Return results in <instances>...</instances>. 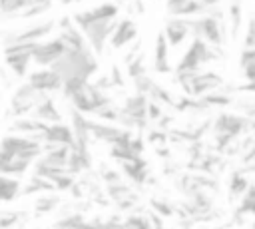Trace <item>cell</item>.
Segmentation results:
<instances>
[{
    "label": "cell",
    "instance_id": "11",
    "mask_svg": "<svg viewBox=\"0 0 255 229\" xmlns=\"http://www.w3.org/2000/svg\"><path fill=\"white\" fill-rule=\"evenodd\" d=\"M28 82L38 90V92H56L64 88V80L60 78V74L56 70H52L50 66L38 72H32L28 76Z\"/></svg>",
    "mask_w": 255,
    "mask_h": 229
},
{
    "label": "cell",
    "instance_id": "19",
    "mask_svg": "<svg viewBox=\"0 0 255 229\" xmlns=\"http://www.w3.org/2000/svg\"><path fill=\"white\" fill-rule=\"evenodd\" d=\"M32 4H34L32 0H0V8L6 18H10L12 14H18V12H24Z\"/></svg>",
    "mask_w": 255,
    "mask_h": 229
},
{
    "label": "cell",
    "instance_id": "25",
    "mask_svg": "<svg viewBox=\"0 0 255 229\" xmlns=\"http://www.w3.org/2000/svg\"><path fill=\"white\" fill-rule=\"evenodd\" d=\"M247 189H249L247 179L243 175H239V173H233V177H231V195H239V193H243Z\"/></svg>",
    "mask_w": 255,
    "mask_h": 229
},
{
    "label": "cell",
    "instance_id": "21",
    "mask_svg": "<svg viewBox=\"0 0 255 229\" xmlns=\"http://www.w3.org/2000/svg\"><path fill=\"white\" fill-rule=\"evenodd\" d=\"M229 18H231V36L237 38V30H239V24H241V0H231Z\"/></svg>",
    "mask_w": 255,
    "mask_h": 229
},
{
    "label": "cell",
    "instance_id": "18",
    "mask_svg": "<svg viewBox=\"0 0 255 229\" xmlns=\"http://www.w3.org/2000/svg\"><path fill=\"white\" fill-rule=\"evenodd\" d=\"M18 189H20L18 179H12V177H8V173H4V175H2V189H0L2 201H4V203L12 201V199L18 195Z\"/></svg>",
    "mask_w": 255,
    "mask_h": 229
},
{
    "label": "cell",
    "instance_id": "15",
    "mask_svg": "<svg viewBox=\"0 0 255 229\" xmlns=\"http://www.w3.org/2000/svg\"><path fill=\"white\" fill-rule=\"evenodd\" d=\"M245 123H247V121H245L243 117L223 114V115L217 117V121H215V129H217L219 135H223V139H231V137H235L237 133L243 131Z\"/></svg>",
    "mask_w": 255,
    "mask_h": 229
},
{
    "label": "cell",
    "instance_id": "35",
    "mask_svg": "<svg viewBox=\"0 0 255 229\" xmlns=\"http://www.w3.org/2000/svg\"><path fill=\"white\" fill-rule=\"evenodd\" d=\"M32 2H38V0H32Z\"/></svg>",
    "mask_w": 255,
    "mask_h": 229
},
{
    "label": "cell",
    "instance_id": "31",
    "mask_svg": "<svg viewBox=\"0 0 255 229\" xmlns=\"http://www.w3.org/2000/svg\"><path fill=\"white\" fill-rule=\"evenodd\" d=\"M187 0H165V8H167V14L169 16H175L177 14V10L185 4Z\"/></svg>",
    "mask_w": 255,
    "mask_h": 229
},
{
    "label": "cell",
    "instance_id": "7",
    "mask_svg": "<svg viewBox=\"0 0 255 229\" xmlns=\"http://www.w3.org/2000/svg\"><path fill=\"white\" fill-rule=\"evenodd\" d=\"M187 24H189L193 36H199L205 42H209L211 46L221 48V44L225 40V30H223L219 18H215L211 14H201V16L187 18Z\"/></svg>",
    "mask_w": 255,
    "mask_h": 229
},
{
    "label": "cell",
    "instance_id": "26",
    "mask_svg": "<svg viewBox=\"0 0 255 229\" xmlns=\"http://www.w3.org/2000/svg\"><path fill=\"white\" fill-rule=\"evenodd\" d=\"M124 225H126V229H149V221L139 215H129L124 221Z\"/></svg>",
    "mask_w": 255,
    "mask_h": 229
},
{
    "label": "cell",
    "instance_id": "3",
    "mask_svg": "<svg viewBox=\"0 0 255 229\" xmlns=\"http://www.w3.org/2000/svg\"><path fill=\"white\" fill-rule=\"evenodd\" d=\"M221 56L219 48L211 46L209 42H205L203 38L199 36H193L187 52L181 56V60L177 62L175 66V74H181V72H195L199 70L203 64H209L213 60H217Z\"/></svg>",
    "mask_w": 255,
    "mask_h": 229
},
{
    "label": "cell",
    "instance_id": "24",
    "mask_svg": "<svg viewBox=\"0 0 255 229\" xmlns=\"http://www.w3.org/2000/svg\"><path fill=\"white\" fill-rule=\"evenodd\" d=\"M128 74H129V78H131V80H133V78H137V76H141V74H145L143 54H139L137 58H133V60L128 64Z\"/></svg>",
    "mask_w": 255,
    "mask_h": 229
},
{
    "label": "cell",
    "instance_id": "27",
    "mask_svg": "<svg viewBox=\"0 0 255 229\" xmlns=\"http://www.w3.org/2000/svg\"><path fill=\"white\" fill-rule=\"evenodd\" d=\"M243 48H255V14H253V16L249 18V22H247V32H245Z\"/></svg>",
    "mask_w": 255,
    "mask_h": 229
},
{
    "label": "cell",
    "instance_id": "29",
    "mask_svg": "<svg viewBox=\"0 0 255 229\" xmlns=\"http://www.w3.org/2000/svg\"><path fill=\"white\" fill-rule=\"evenodd\" d=\"M147 117L149 119H157V117H161V104L159 102H149L147 104Z\"/></svg>",
    "mask_w": 255,
    "mask_h": 229
},
{
    "label": "cell",
    "instance_id": "1",
    "mask_svg": "<svg viewBox=\"0 0 255 229\" xmlns=\"http://www.w3.org/2000/svg\"><path fill=\"white\" fill-rule=\"evenodd\" d=\"M118 14H120V4H116V2H104V4L94 6L90 10L72 14L74 22L84 32L88 44L92 46V50L98 56L104 54V48L110 42L116 26L120 22Z\"/></svg>",
    "mask_w": 255,
    "mask_h": 229
},
{
    "label": "cell",
    "instance_id": "16",
    "mask_svg": "<svg viewBox=\"0 0 255 229\" xmlns=\"http://www.w3.org/2000/svg\"><path fill=\"white\" fill-rule=\"evenodd\" d=\"M34 115L38 119L46 121V123H58V121H62V114L58 112L56 104L48 96H44V100L34 108Z\"/></svg>",
    "mask_w": 255,
    "mask_h": 229
},
{
    "label": "cell",
    "instance_id": "12",
    "mask_svg": "<svg viewBox=\"0 0 255 229\" xmlns=\"http://www.w3.org/2000/svg\"><path fill=\"white\" fill-rule=\"evenodd\" d=\"M163 34L169 42V46H179L189 34H191V28L187 24V18H181V16H171L167 22H165V28H163Z\"/></svg>",
    "mask_w": 255,
    "mask_h": 229
},
{
    "label": "cell",
    "instance_id": "10",
    "mask_svg": "<svg viewBox=\"0 0 255 229\" xmlns=\"http://www.w3.org/2000/svg\"><path fill=\"white\" fill-rule=\"evenodd\" d=\"M66 44L64 40L58 36L54 40H46V42H40L36 52H34V64L38 66H52L64 52H66Z\"/></svg>",
    "mask_w": 255,
    "mask_h": 229
},
{
    "label": "cell",
    "instance_id": "30",
    "mask_svg": "<svg viewBox=\"0 0 255 229\" xmlns=\"http://www.w3.org/2000/svg\"><path fill=\"white\" fill-rule=\"evenodd\" d=\"M110 78H112V84L114 86H118V88H124V76H122V72H120V66H112V74H110Z\"/></svg>",
    "mask_w": 255,
    "mask_h": 229
},
{
    "label": "cell",
    "instance_id": "36",
    "mask_svg": "<svg viewBox=\"0 0 255 229\" xmlns=\"http://www.w3.org/2000/svg\"><path fill=\"white\" fill-rule=\"evenodd\" d=\"M215 229H219V227H215Z\"/></svg>",
    "mask_w": 255,
    "mask_h": 229
},
{
    "label": "cell",
    "instance_id": "34",
    "mask_svg": "<svg viewBox=\"0 0 255 229\" xmlns=\"http://www.w3.org/2000/svg\"><path fill=\"white\" fill-rule=\"evenodd\" d=\"M62 4H74V2H80V0H60Z\"/></svg>",
    "mask_w": 255,
    "mask_h": 229
},
{
    "label": "cell",
    "instance_id": "13",
    "mask_svg": "<svg viewBox=\"0 0 255 229\" xmlns=\"http://www.w3.org/2000/svg\"><path fill=\"white\" fill-rule=\"evenodd\" d=\"M137 38V26L131 18H122L110 38V46L112 48H122V46H128L129 42H133Z\"/></svg>",
    "mask_w": 255,
    "mask_h": 229
},
{
    "label": "cell",
    "instance_id": "32",
    "mask_svg": "<svg viewBox=\"0 0 255 229\" xmlns=\"http://www.w3.org/2000/svg\"><path fill=\"white\" fill-rule=\"evenodd\" d=\"M153 207H155V211H159V213H163V215H171L173 211L169 209V207H165V203H161V201H153Z\"/></svg>",
    "mask_w": 255,
    "mask_h": 229
},
{
    "label": "cell",
    "instance_id": "23",
    "mask_svg": "<svg viewBox=\"0 0 255 229\" xmlns=\"http://www.w3.org/2000/svg\"><path fill=\"white\" fill-rule=\"evenodd\" d=\"M50 6H52V0H50V2H34V4H32V6H28L20 16H22V18H36V16H40V14L48 12V10H50Z\"/></svg>",
    "mask_w": 255,
    "mask_h": 229
},
{
    "label": "cell",
    "instance_id": "33",
    "mask_svg": "<svg viewBox=\"0 0 255 229\" xmlns=\"http://www.w3.org/2000/svg\"><path fill=\"white\" fill-rule=\"evenodd\" d=\"M16 219H18V215H16V213H12V215L4 213V215H2V229H6V227H8L10 223H14Z\"/></svg>",
    "mask_w": 255,
    "mask_h": 229
},
{
    "label": "cell",
    "instance_id": "14",
    "mask_svg": "<svg viewBox=\"0 0 255 229\" xmlns=\"http://www.w3.org/2000/svg\"><path fill=\"white\" fill-rule=\"evenodd\" d=\"M153 70L159 74H169L173 68L169 64V42L165 38V34H157L155 36V54H153Z\"/></svg>",
    "mask_w": 255,
    "mask_h": 229
},
{
    "label": "cell",
    "instance_id": "17",
    "mask_svg": "<svg viewBox=\"0 0 255 229\" xmlns=\"http://www.w3.org/2000/svg\"><path fill=\"white\" fill-rule=\"evenodd\" d=\"M122 163H124V169H126L128 177H131V179L137 181V183H141V181L145 179V165H143V161L139 159V155H137V157H131V159H124Z\"/></svg>",
    "mask_w": 255,
    "mask_h": 229
},
{
    "label": "cell",
    "instance_id": "22",
    "mask_svg": "<svg viewBox=\"0 0 255 229\" xmlns=\"http://www.w3.org/2000/svg\"><path fill=\"white\" fill-rule=\"evenodd\" d=\"M241 72H243V76H245V84H241L239 86V90H243V92H255V62L253 64H247V66H243L241 68Z\"/></svg>",
    "mask_w": 255,
    "mask_h": 229
},
{
    "label": "cell",
    "instance_id": "4",
    "mask_svg": "<svg viewBox=\"0 0 255 229\" xmlns=\"http://www.w3.org/2000/svg\"><path fill=\"white\" fill-rule=\"evenodd\" d=\"M175 76H177L179 86L183 88V94L193 96V98H201L207 92H213L223 84V78L215 72L195 70V72H181V74H175Z\"/></svg>",
    "mask_w": 255,
    "mask_h": 229
},
{
    "label": "cell",
    "instance_id": "28",
    "mask_svg": "<svg viewBox=\"0 0 255 229\" xmlns=\"http://www.w3.org/2000/svg\"><path fill=\"white\" fill-rule=\"evenodd\" d=\"M56 203H58V199H56V197H44V199H38V201H36V211H38V213L50 211Z\"/></svg>",
    "mask_w": 255,
    "mask_h": 229
},
{
    "label": "cell",
    "instance_id": "5",
    "mask_svg": "<svg viewBox=\"0 0 255 229\" xmlns=\"http://www.w3.org/2000/svg\"><path fill=\"white\" fill-rule=\"evenodd\" d=\"M68 100L82 114H86V112H94L96 114L100 108L112 104V98L104 90H100L96 84H90V82H86L84 86H80Z\"/></svg>",
    "mask_w": 255,
    "mask_h": 229
},
{
    "label": "cell",
    "instance_id": "20",
    "mask_svg": "<svg viewBox=\"0 0 255 229\" xmlns=\"http://www.w3.org/2000/svg\"><path fill=\"white\" fill-rule=\"evenodd\" d=\"M201 100L207 108H223V106L231 104V98L227 94H219V92H209V94L201 96Z\"/></svg>",
    "mask_w": 255,
    "mask_h": 229
},
{
    "label": "cell",
    "instance_id": "6",
    "mask_svg": "<svg viewBox=\"0 0 255 229\" xmlns=\"http://www.w3.org/2000/svg\"><path fill=\"white\" fill-rule=\"evenodd\" d=\"M40 42H20V44H8L4 46V58L8 68L18 78H26L30 62H34V52Z\"/></svg>",
    "mask_w": 255,
    "mask_h": 229
},
{
    "label": "cell",
    "instance_id": "9",
    "mask_svg": "<svg viewBox=\"0 0 255 229\" xmlns=\"http://www.w3.org/2000/svg\"><path fill=\"white\" fill-rule=\"evenodd\" d=\"M56 22L54 20H48V22H42L38 26H30V28H24L22 32H14V34H4V46L8 44H20V42H42V38H46L52 30H54Z\"/></svg>",
    "mask_w": 255,
    "mask_h": 229
},
{
    "label": "cell",
    "instance_id": "2",
    "mask_svg": "<svg viewBox=\"0 0 255 229\" xmlns=\"http://www.w3.org/2000/svg\"><path fill=\"white\" fill-rule=\"evenodd\" d=\"M96 56L98 54L92 50V46H88L84 50L66 48V52L50 66L64 80V88L62 90H64V96L66 98H70L80 86H84L90 80V76L98 70Z\"/></svg>",
    "mask_w": 255,
    "mask_h": 229
},
{
    "label": "cell",
    "instance_id": "8",
    "mask_svg": "<svg viewBox=\"0 0 255 229\" xmlns=\"http://www.w3.org/2000/svg\"><path fill=\"white\" fill-rule=\"evenodd\" d=\"M44 92H38L30 82H26V84H22L16 92H14V96H12V108H14V114H26V112H30V110H34L42 100H44Z\"/></svg>",
    "mask_w": 255,
    "mask_h": 229
}]
</instances>
